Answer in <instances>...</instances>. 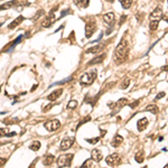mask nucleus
I'll use <instances>...</instances> for the list:
<instances>
[{"label": "nucleus", "mask_w": 168, "mask_h": 168, "mask_svg": "<svg viewBox=\"0 0 168 168\" xmlns=\"http://www.w3.org/2000/svg\"><path fill=\"white\" fill-rule=\"evenodd\" d=\"M145 110L146 111H149L150 113H154V114H157L158 111H159V109H158V107L156 104H148Z\"/></svg>", "instance_id": "b1692460"}, {"label": "nucleus", "mask_w": 168, "mask_h": 168, "mask_svg": "<svg viewBox=\"0 0 168 168\" xmlns=\"http://www.w3.org/2000/svg\"><path fill=\"white\" fill-rule=\"evenodd\" d=\"M158 26H159V20H151L149 22V29L150 30H157V28H158Z\"/></svg>", "instance_id": "bb28decb"}, {"label": "nucleus", "mask_w": 168, "mask_h": 168, "mask_svg": "<svg viewBox=\"0 0 168 168\" xmlns=\"http://www.w3.org/2000/svg\"><path fill=\"white\" fill-rule=\"evenodd\" d=\"M119 1H120L123 9H129L132 5V2H133V0H119Z\"/></svg>", "instance_id": "393cba45"}, {"label": "nucleus", "mask_w": 168, "mask_h": 168, "mask_svg": "<svg viewBox=\"0 0 168 168\" xmlns=\"http://www.w3.org/2000/svg\"><path fill=\"white\" fill-rule=\"evenodd\" d=\"M70 13H71V9H65V10H63V11L61 13L59 18H63L64 16H66V14H70Z\"/></svg>", "instance_id": "e433bc0d"}, {"label": "nucleus", "mask_w": 168, "mask_h": 168, "mask_svg": "<svg viewBox=\"0 0 168 168\" xmlns=\"http://www.w3.org/2000/svg\"><path fill=\"white\" fill-rule=\"evenodd\" d=\"M167 3H168V0H167Z\"/></svg>", "instance_id": "864d4df0"}, {"label": "nucleus", "mask_w": 168, "mask_h": 168, "mask_svg": "<svg viewBox=\"0 0 168 168\" xmlns=\"http://www.w3.org/2000/svg\"><path fill=\"white\" fill-rule=\"evenodd\" d=\"M163 69H164V70H165V71H167V70H168V66H164V67H163Z\"/></svg>", "instance_id": "de8ad7c7"}, {"label": "nucleus", "mask_w": 168, "mask_h": 168, "mask_svg": "<svg viewBox=\"0 0 168 168\" xmlns=\"http://www.w3.org/2000/svg\"><path fill=\"white\" fill-rule=\"evenodd\" d=\"M1 26H2V24H0V27H1Z\"/></svg>", "instance_id": "603ef678"}, {"label": "nucleus", "mask_w": 168, "mask_h": 168, "mask_svg": "<svg viewBox=\"0 0 168 168\" xmlns=\"http://www.w3.org/2000/svg\"><path fill=\"white\" fill-rule=\"evenodd\" d=\"M16 136V132H9L8 128H0V137H14Z\"/></svg>", "instance_id": "412c9836"}, {"label": "nucleus", "mask_w": 168, "mask_h": 168, "mask_svg": "<svg viewBox=\"0 0 168 168\" xmlns=\"http://www.w3.org/2000/svg\"><path fill=\"white\" fill-rule=\"evenodd\" d=\"M75 5L80 8H88L90 5V0H75Z\"/></svg>", "instance_id": "5701e85b"}, {"label": "nucleus", "mask_w": 168, "mask_h": 168, "mask_svg": "<svg viewBox=\"0 0 168 168\" xmlns=\"http://www.w3.org/2000/svg\"><path fill=\"white\" fill-rule=\"evenodd\" d=\"M103 20L105 21V24H107V25L112 26V25H113V22H114V20H115V15H114L113 13H108V14L103 15Z\"/></svg>", "instance_id": "ddd939ff"}, {"label": "nucleus", "mask_w": 168, "mask_h": 168, "mask_svg": "<svg viewBox=\"0 0 168 168\" xmlns=\"http://www.w3.org/2000/svg\"><path fill=\"white\" fill-rule=\"evenodd\" d=\"M18 5V0H11V1H8V2H5L0 6V11L2 10H6V9H10V8H14L15 6Z\"/></svg>", "instance_id": "f8f14e48"}, {"label": "nucleus", "mask_w": 168, "mask_h": 168, "mask_svg": "<svg viewBox=\"0 0 168 168\" xmlns=\"http://www.w3.org/2000/svg\"><path fill=\"white\" fill-rule=\"evenodd\" d=\"M62 93H63V90H62V89H57L55 91H53L49 95H47V100H49V101H55V100H57V99L62 95Z\"/></svg>", "instance_id": "f3484780"}, {"label": "nucleus", "mask_w": 168, "mask_h": 168, "mask_svg": "<svg viewBox=\"0 0 168 168\" xmlns=\"http://www.w3.org/2000/svg\"><path fill=\"white\" fill-rule=\"evenodd\" d=\"M126 104H128V100L125 98V99H120L118 102H115V107H118L119 109L120 108H122V107H125Z\"/></svg>", "instance_id": "c85d7f7f"}, {"label": "nucleus", "mask_w": 168, "mask_h": 168, "mask_svg": "<svg viewBox=\"0 0 168 168\" xmlns=\"http://www.w3.org/2000/svg\"><path fill=\"white\" fill-rule=\"evenodd\" d=\"M22 37H24L22 35H19L18 37L16 38V39H15V40H14V42H13V43L9 45V47H8V48H7V47H6V48H3V52H8V53L13 52V49L15 48V46H16V45H18L19 43H20V40L22 39Z\"/></svg>", "instance_id": "4468645a"}, {"label": "nucleus", "mask_w": 168, "mask_h": 168, "mask_svg": "<svg viewBox=\"0 0 168 168\" xmlns=\"http://www.w3.org/2000/svg\"><path fill=\"white\" fill-rule=\"evenodd\" d=\"M44 127H45V129L47 131L52 132V131L57 130L61 127V122L58 120H56V119L55 120H49V121H47V122L44 123Z\"/></svg>", "instance_id": "39448f33"}, {"label": "nucleus", "mask_w": 168, "mask_h": 168, "mask_svg": "<svg viewBox=\"0 0 168 168\" xmlns=\"http://www.w3.org/2000/svg\"><path fill=\"white\" fill-rule=\"evenodd\" d=\"M73 144H74V138H64L59 145V149L62 151H66L73 146Z\"/></svg>", "instance_id": "423d86ee"}, {"label": "nucleus", "mask_w": 168, "mask_h": 168, "mask_svg": "<svg viewBox=\"0 0 168 168\" xmlns=\"http://www.w3.org/2000/svg\"><path fill=\"white\" fill-rule=\"evenodd\" d=\"M136 18H137V20H138V22H142V20H144V14L138 13V14L136 15Z\"/></svg>", "instance_id": "f704fd0d"}, {"label": "nucleus", "mask_w": 168, "mask_h": 168, "mask_svg": "<svg viewBox=\"0 0 168 168\" xmlns=\"http://www.w3.org/2000/svg\"><path fill=\"white\" fill-rule=\"evenodd\" d=\"M105 163H107L109 166H118V165L121 163V157H120L119 154L113 152V154L109 155V156L105 158Z\"/></svg>", "instance_id": "20e7f679"}, {"label": "nucleus", "mask_w": 168, "mask_h": 168, "mask_svg": "<svg viewBox=\"0 0 168 168\" xmlns=\"http://www.w3.org/2000/svg\"><path fill=\"white\" fill-rule=\"evenodd\" d=\"M45 15V10L44 9H39L37 13H36V15L33 17V21H37L38 19L40 18V17H43Z\"/></svg>", "instance_id": "c756f323"}, {"label": "nucleus", "mask_w": 168, "mask_h": 168, "mask_svg": "<svg viewBox=\"0 0 168 168\" xmlns=\"http://www.w3.org/2000/svg\"><path fill=\"white\" fill-rule=\"evenodd\" d=\"M36 89H37V85H34V86L32 88V90H30V91H32V92H34V91H35Z\"/></svg>", "instance_id": "49530a36"}, {"label": "nucleus", "mask_w": 168, "mask_h": 168, "mask_svg": "<svg viewBox=\"0 0 168 168\" xmlns=\"http://www.w3.org/2000/svg\"><path fill=\"white\" fill-rule=\"evenodd\" d=\"M107 1H108V2H113L114 0H107Z\"/></svg>", "instance_id": "09e8293b"}, {"label": "nucleus", "mask_w": 168, "mask_h": 168, "mask_svg": "<svg viewBox=\"0 0 168 168\" xmlns=\"http://www.w3.org/2000/svg\"><path fill=\"white\" fill-rule=\"evenodd\" d=\"M92 161H93V159H92V158H91V159L85 160V161H84V164L82 165V167H86V166H89V167H94V165L92 164Z\"/></svg>", "instance_id": "72a5a7b5"}, {"label": "nucleus", "mask_w": 168, "mask_h": 168, "mask_svg": "<svg viewBox=\"0 0 168 168\" xmlns=\"http://www.w3.org/2000/svg\"><path fill=\"white\" fill-rule=\"evenodd\" d=\"M129 84H130V78L129 77H127L122 83H121V89H123V90H126L128 86H129Z\"/></svg>", "instance_id": "2f4dec72"}, {"label": "nucleus", "mask_w": 168, "mask_h": 168, "mask_svg": "<svg viewBox=\"0 0 168 168\" xmlns=\"http://www.w3.org/2000/svg\"><path fill=\"white\" fill-rule=\"evenodd\" d=\"M54 161H55V157L51 154L44 156V158H43V165H45V166H51Z\"/></svg>", "instance_id": "a211bd4d"}, {"label": "nucleus", "mask_w": 168, "mask_h": 168, "mask_svg": "<svg viewBox=\"0 0 168 168\" xmlns=\"http://www.w3.org/2000/svg\"><path fill=\"white\" fill-rule=\"evenodd\" d=\"M6 163H7V158H3V157H1V158H0V167H3Z\"/></svg>", "instance_id": "58836bf2"}, {"label": "nucleus", "mask_w": 168, "mask_h": 168, "mask_svg": "<svg viewBox=\"0 0 168 168\" xmlns=\"http://www.w3.org/2000/svg\"><path fill=\"white\" fill-rule=\"evenodd\" d=\"M161 19H164V20H165V21H166V22L168 24V14H166V15H164V16H163V18H161Z\"/></svg>", "instance_id": "c03bdc74"}, {"label": "nucleus", "mask_w": 168, "mask_h": 168, "mask_svg": "<svg viewBox=\"0 0 168 168\" xmlns=\"http://www.w3.org/2000/svg\"><path fill=\"white\" fill-rule=\"evenodd\" d=\"M72 80V77H67L66 80H63V81H59V82H57L55 83L56 85H62V84H64V83H66V82H69V81H71Z\"/></svg>", "instance_id": "4c0bfd02"}, {"label": "nucleus", "mask_w": 168, "mask_h": 168, "mask_svg": "<svg viewBox=\"0 0 168 168\" xmlns=\"http://www.w3.org/2000/svg\"><path fill=\"white\" fill-rule=\"evenodd\" d=\"M55 14H53V13H49L48 14V16H46L45 19L43 20V22H42V26L44 27V28H48V27H51L52 26V24L55 21Z\"/></svg>", "instance_id": "0eeeda50"}, {"label": "nucleus", "mask_w": 168, "mask_h": 168, "mask_svg": "<svg viewBox=\"0 0 168 168\" xmlns=\"http://www.w3.org/2000/svg\"><path fill=\"white\" fill-rule=\"evenodd\" d=\"M96 76H98L96 70H91V71L84 73V74L80 77V84L83 85V86L91 85V84H93V82L95 81Z\"/></svg>", "instance_id": "f03ea898"}, {"label": "nucleus", "mask_w": 168, "mask_h": 168, "mask_svg": "<svg viewBox=\"0 0 168 168\" xmlns=\"http://www.w3.org/2000/svg\"><path fill=\"white\" fill-rule=\"evenodd\" d=\"M91 158L93 159L95 163H100L103 159V155L101 152V150L99 149H93L91 152Z\"/></svg>", "instance_id": "9d476101"}, {"label": "nucleus", "mask_w": 168, "mask_h": 168, "mask_svg": "<svg viewBox=\"0 0 168 168\" xmlns=\"http://www.w3.org/2000/svg\"><path fill=\"white\" fill-rule=\"evenodd\" d=\"M2 122H3L5 125H7V126H9V125H15V123H18L19 119H17V118H8V119H5Z\"/></svg>", "instance_id": "a878e982"}, {"label": "nucleus", "mask_w": 168, "mask_h": 168, "mask_svg": "<svg viewBox=\"0 0 168 168\" xmlns=\"http://www.w3.org/2000/svg\"><path fill=\"white\" fill-rule=\"evenodd\" d=\"M163 16H164L163 10H161V8H159V7L155 8V9L152 10V13L150 14V18L155 19V20H160V19L163 18Z\"/></svg>", "instance_id": "1a4fd4ad"}, {"label": "nucleus", "mask_w": 168, "mask_h": 168, "mask_svg": "<svg viewBox=\"0 0 168 168\" xmlns=\"http://www.w3.org/2000/svg\"><path fill=\"white\" fill-rule=\"evenodd\" d=\"M74 155L73 154H65V155H61L57 158V165L58 167H70L72 164Z\"/></svg>", "instance_id": "7ed1b4c3"}, {"label": "nucleus", "mask_w": 168, "mask_h": 168, "mask_svg": "<svg viewBox=\"0 0 168 168\" xmlns=\"http://www.w3.org/2000/svg\"><path fill=\"white\" fill-rule=\"evenodd\" d=\"M53 107H54V104H49L48 107H46V108H44V110H43V111H44V112L48 111V110H49L51 108H53Z\"/></svg>", "instance_id": "37998d69"}, {"label": "nucleus", "mask_w": 168, "mask_h": 168, "mask_svg": "<svg viewBox=\"0 0 168 168\" xmlns=\"http://www.w3.org/2000/svg\"><path fill=\"white\" fill-rule=\"evenodd\" d=\"M148 119L147 118H141V119H139L138 120V122H137V128H138V130L139 131H144L147 127H148Z\"/></svg>", "instance_id": "9b49d317"}, {"label": "nucleus", "mask_w": 168, "mask_h": 168, "mask_svg": "<svg viewBox=\"0 0 168 168\" xmlns=\"http://www.w3.org/2000/svg\"><path fill=\"white\" fill-rule=\"evenodd\" d=\"M0 92H1V86H0Z\"/></svg>", "instance_id": "3c124183"}, {"label": "nucleus", "mask_w": 168, "mask_h": 168, "mask_svg": "<svg viewBox=\"0 0 168 168\" xmlns=\"http://www.w3.org/2000/svg\"><path fill=\"white\" fill-rule=\"evenodd\" d=\"M29 149L30 150H33V151H38V150L40 149V142L39 141H34L30 146H29Z\"/></svg>", "instance_id": "cd10ccee"}, {"label": "nucleus", "mask_w": 168, "mask_h": 168, "mask_svg": "<svg viewBox=\"0 0 168 168\" xmlns=\"http://www.w3.org/2000/svg\"><path fill=\"white\" fill-rule=\"evenodd\" d=\"M85 140H86V142H89V144H91V145H95V144H98V142L100 141V137L90 138V139H85Z\"/></svg>", "instance_id": "473e14b6"}, {"label": "nucleus", "mask_w": 168, "mask_h": 168, "mask_svg": "<svg viewBox=\"0 0 168 168\" xmlns=\"http://www.w3.org/2000/svg\"><path fill=\"white\" fill-rule=\"evenodd\" d=\"M107 57V54H101V55L96 56V57H94L92 61H90L86 65L88 66H91V65H95V64H100V63H102L103 62V59Z\"/></svg>", "instance_id": "2eb2a0df"}, {"label": "nucleus", "mask_w": 168, "mask_h": 168, "mask_svg": "<svg viewBox=\"0 0 168 168\" xmlns=\"http://www.w3.org/2000/svg\"><path fill=\"white\" fill-rule=\"evenodd\" d=\"M122 142H123V137H121L120 134H117V136H114L113 140L111 141V146L114 148H118Z\"/></svg>", "instance_id": "6ab92c4d"}, {"label": "nucleus", "mask_w": 168, "mask_h": 168, "mask_svg": "<svg viewBox=\"0 0 168 168\" xmlns=\"http://www.w3.org/2000/svg\"><path fill=\"white\" fill-rule=\"evenodd\" d=\"M139 102H140V100H137V101H134V102H132L129 104V107H130L131 109H134V108H137L138 105H139Z\"/></svg>", "instance_id": "c9c22d12"}, {"label": "nucleus", "mask_w": 168, "mask_h": 168, "mask_svg": "<svg viewBox=\"0 0 168 168\" xmlns=\"http://www.w3.org/2000/svg\"><path fill=\"white\" fill-rule=\"evenodd\" d=\"M134 159H136V161H137V163L141 164V163L145 160V152H144L142 150H139V151L134 155Z\"/></svg>", "instance_id": "4be33fe9"}, {"label": "nucleus", "mask_w": 168, "mask_h": 168, "mask_svg": "<svg viewBox=\"0 0 168 168\" xmlns=\"http://www.w3.org/2000/svg\"><path fill=\"white\" fill-rule=\"evenodd\" d=\"M165 168H168V164L166 165V166H165Z\"/></svg>", "instance_id": "8fccbe9b"}, {"label": "nucleus", "mask_w": 168, "mask_h": 168, "mask_svg": "<svg viewBox=\"0 0 168 168\" xmlns=\"http://www.w3.org/2000/svg\"><path fill=\"white\" fill-rule=\"evenodd\" d=\"M103 48H104V44H98V45H95L94 47H91V48L86 49L85 52H86L88 54H96V53L101 52Z\"/></svg>", "instance_id": "dca6fc26"}, {"label": "nucleus", "mask_w": 168, "mask_h": 168, "mask_svg": "<svg viewBox=\"0 0 168 168\" xmlns=\"http://www.w3.org/2000/svg\"><path fill=\"white\" fill-rule=\"evenodd\" d=\"M129 54V44L126 39H121L120 43L117 45L115 51H114V62L117 64L123 63Z\"/></svg>", "instance_id": "f257e3e1"}, {"label": "nucleus", "mask_w": 168, "mask_h": 168, "mask_svg": "<svg viewBox=\"0 0 168 168\" xmlns=\"http://www.w3.org/2000/svg\"><path fill=\"white\" fill-rule=\"evenodd\" d=\"M127 19V16L125 15V16H121V18H120V21H119V26H121L123 22H125V20Z\"/></svg>", "instance_id": "79ce46f5"}, {"label": "nucleus", "mask_w": 168, "mask_h": 168, "mask_svg": "<svg viewBox=\"0 0 168 168\" xmlns=\"http://www.w3.org/2000/svg\"><path fill=\"white\" fill-rule=\"evenodd\" d=\"M90 120H91V118H90V117H86V118H85V119H84V120H83V121H82L81 123H78V126H77V128H78V127H81V126H82L83 123H85L86 121H90Z\"/></svg>", "instance_id": "a19ab883"}, {"label": "nucleus", "mask_w": 168, "mask_h": 168, "mask_svg": "<svg viewBox=\"0 0 168 168\" xmlns=\"http://www.w3.org/2000/svg\"><path fill=\"white\" fill-rule=\"evenodd\" d=\"M108 107H109V108H113V107H115V103H113V102H109Z\"/></svg>", "instance_id": "a18cd8bd"}, {"label": "nucleus", "mask_w": 168, "mask_h": 168, "mask_svg": "<svg viewBox=\"0 0 168 168\" xmlns=\"http://www.w3.org/2000/svg\"><path fill=\"white\" fill-rule=\"evenodd\" d=\"M24 19H25L24 16H18V17L15 19V20H13V21H11V24H9L8 28H9V29H14V28H16L17 26H19V25L24 21Z\"/></svg>", "instance_id": "aec40b11"}, {"label": "nucleus", "mask_w": 168, "mask_h": 168, "mask_svg": "<svg viewBox=\"0 0 168 168\" xmlns=\"http://www.w3.org/2000/svg\"><path fill=\"white\" fill-rule=\"evenodd\" d=\"M96 29V25L94 22H86L85 25V37L91 38L93 36L94 32Z\"/></svg>", "instance_id": "6e6552de"}, {"label": "nucleus", "mask_w": 168, "mask_h": 168, "mask_svg": "<svg viewBox=\"0 0 168 168\" xmlns=\"http://www.w3.org/2000/svg\"><path fill=\"white\" fill-rule=\"evenodd\" d=\"M165 92H160V93L157 94V96H156V100H159V99H163L164 96H165Z\"/></svg>", "instance_id": "ea45409f"}, {"label": "nucleus", "mask_w": 168, "mask_h": 168, "mask_svg": "<svg viewBox=\"0 0 168 168\" xmlns=\"http://www.w3.org/2000/svg\"><path fill=\"white\" fill-rule=\"evenodd\" d=\"M77 101H75V100H72V101H70L69 102V104H67V109L69 110H73V109H75L76 107H77Z\"/></svg>", "instance_id": "7c9ffc66"}]
</instances>
